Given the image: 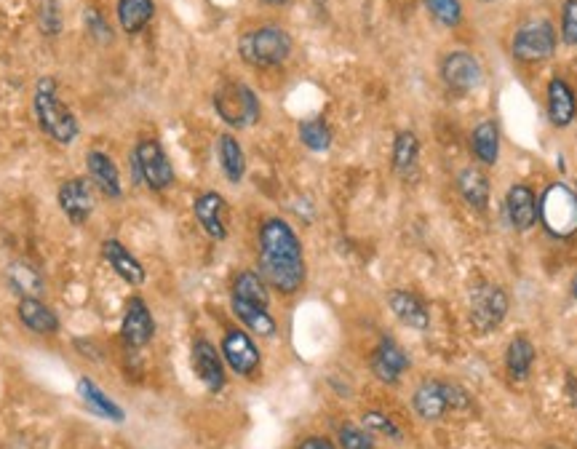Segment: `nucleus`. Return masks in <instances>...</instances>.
I'll return each instance as SVG.
<instances>
[{
    "label": "nucleus",
    "mask_w": 577,
    "mask_h": 449,
    "mask_svg": "<svg viewBox=\"0 0 577 449\" xmlns=\"http://www.w3.org/2000/svg\"><path fill=\"white\" fill-rule=\"evenodd\" d=\"M17 316L27 332L41 337L57 335L59 327H62L57 311L43 297H22L17 303Z\"/></svg>",
    "instance_id": "obj_19"
},
{
    "label": "nucleus",
    "mask_w": 577,
    "mask_h": 449,
    "mask_svg": "<svg viewBox=\"0 0 577 449\" xmlns=\"http://www.w3.org/2000/svg\"><path fill=\"white\" fill-rule=\"evenodd\" d=\"M121 343L129 348V351H142L147 345L153 343L155 337V316L150 311L145 297L139 294H131L123 303V316H121Z\"/></svg>",
    "instance_id": "obj_10"
},
{
    "label": "nucleus",
    "mask_w": 577,
    "mask_h": 449,
    "mask_svg": "<svg viewBox=\"0 0 577 449\" xmlns=\"http://www.w3.org/2000/svg\"><path fill=\"white\" fill-rule=\"evenodd\" d=\"M369 367H372L374 377H377L380 383L396 385L401 377H404V372L409 369V356L393 337L382 335L377 348L372 351Z\"/></svg>",
    "instance_id": "obj_17"
},
{
    "label": "nucleus",
    "mask_w": 577,
    "mask_h": 449,
    "mask_svg": "<svg viewBox=\"0 0 577 449\" xmlns=\"http://www.w3.org/2000/svg\"><path fill=\"white\" fill-rule=\"evenodd\" d=\"M292 49V35L278 25L254 27V30L241 35V41H238V54H241V59H244L249 67H260V70L284 65L286 59L292 57Z\"/></svg>",
    "instance_id": "obj_3"
},
{
    "label": "nucleus",
    "mask_w": 577,
    "mask_h": 449,
    "mask_svg": "<svg viewBox=\"0 0 577 449\" xmlns=\"http://www.w3.org/2000/svg\"><path fill=\"white\" fill-rule=\"evenodd\" d=\"M457 190H460L465 204L476 209V212H484L489 206V193H492L489 177L481 169H476V166H468V169L457 174Z\"/></svg>",
    "instance_id": "obj_29"
},
{
    "label": "nucleus",
    "mask_w": 577,
    "mask_h": 449,
    "mask_svg": "<svg viewBox=\"0 0 577 449\" xmlns=\"http://www.w3.org/2000/svg\"><path fill=\"white\" fill-rule=\"evenodd\" d=\"M548 449H553V447H548Z\"/></svg>",
    "instance_id": "obj_44"
},
{
    "label": "nucleus",
    "mask_w": 577,
    "mask_h": 449,
    "mask_svg": "<svg viewBox=\"0 0 577 449\" xmlns=\"http://www.w3.org/2000/svg\"><path fill=\"white\" fill-rule=\"evenodd\" d=\"M537 220L553 238H569L577 233V196L564 185L553 182L537 201Z\"/></svg>",
    "instance_id": "obj_6"
},
{
    "label": "nucleus",
    "mask_w": 577,
    "mask_h": 449,
    "mask_svg": "<svg viewBox=\"0 0 577 449\" xmlns=\"http://www.w3.org/2000/svg\"><path fill=\"white\" fill-rule=\"evenodd\" d=\"M561 41L577 46V0H567L561 9Z\"/></svg>",
    "instance_id": "obj_39"
},
{
    "label": "nucleus",
    "mask_w": 577,
    "mask_h": 449,
    "mask_svg": "<svg viewBox=\"0 0 577 449\" xmlns=\"http://www.w3.org/2000/svg\"><path fill=\"white\" fill-rule=\"evenodd\" d=\"M86 177L94 188L102 193L110 201H118L123 198V177L118 164L113 161L110 153L105 150H89L86 153Z\"/></svg>",
    "instance_id": "obj_18"
},
{
    "label": "nucleus",
    "mask_w": 577,
    "mask_h": 449,
    "mask_svg": "<svg viewBox=\"0 0 577 449\" xmlns=\"http://www.w3.org/2000/svg\"><path fill=\"white\" fill-rule=\"evenodd\" d=\"M297 134H300V142L313 153H324L332 147V129L324 118H308L297 126Z\"/></svg>",
    "instance_id": "obj_33"
},
{
    "label": "nucleus",
    "mask_w": 577,
    "mask_h": 449,
    "mask_svg": "<svg viewBox=\"0 0 577 449\" xmlns=\"http://www.w3.org/2000/svg\"><path fill=\"white\" fill-rule=\"evenodd\" d=\"M35 22H38V30H41L46 38H57V35H62L65 19H62V6H59V0H41V3H38Z\"/></svg>",
    "instance_id": "obj_34"
},
{
    "label": "nucleus",
    "mask_w": 577,
    "mask_h": 449,
    "mask_svg": "<svg viewBox=\"0 0 577 449\" xmlns=\"http://www.w3.org/2000/svg\"><path fill=\"white\" fill-rule=\"evenodd\" d=\"M567 396H569V401L577 407V377L575 375H567Z\"/></svg>",
    "instance_id": "obj_41"
},
{
    "label": "nucleus",
    "mask_w": 577,
    "mask_h": 449,
    "mask_svg": "<svg viewBox=\"0 0 577 449\" xmlns=\"http://www.w3.org/2000/svg\"><path fill=\"white\" fill-rule=\"evenodd\" d=\"M230 311H233V316L244 324L246 332H252V335L260 337L278 335V321L276 316L270 313L268 305L244 303V300H233V297H230Z\"/></svg>",
    "instance_id": "obj_24"
},
{
    "label": "nucleus",
    "mask_w": 577,
    "mask_h": 449,
    "mask_svg": "<svg viewBox=\"0 0 577 449\" xmlns=\"http://www.w3.org/2000/svg\"><path fill=\"white\" fill-rule=\"evenodd\" d=\"M511 51L519 62H543L556 51V30L548 19H529L513 35Z\"/></svg>",
    "instance_id": "obj_11"
},
{
    "label": "nucleus",
    "mask_w": 577,
    "mask_h": 449,
    "mask_svg": "<svg viewBox=\"0 0 577 449\" xmlns=\"http://www.w3.org/2000/svg\"><path fill=\"white\" fill-rule=\"evenodd\" d=\"M577 115V99L575 91L569 86L564 78H553L548 83V118H551L553 126H569V123L575 121Z\"/></svg>",
    "instance_id": "obj_25"
},
{
    "label": "nucleus",
    "mask_w": 577,
    "mask_h": 449,
    "mask_svg": "<svg viewBox=\"0 0 577 449\" xmlns=\"http://www.w3.org/2000/svg\"><path fill=\"white\" fill-rule=\"evenodd\" d=\"M471 150L476 161L484 166H495L500 158V129L495 121H481L471 131Z\"/></svg>",
    "instance_id": "obj_30"
},
{
    "label": "nucleus",
    "mask_w": 577,
    "mask_h": 449,
    "mask_svg": "<svg viewBox=\"0 0 577 449\" xmlns=\"http://www.w3.org/2000/svg\"><path fill=\"white\" fill-rule=\"evenodd\" d=\"M393 172L399 177H412L420 161V139L415 131H399L393 139Z\"/></svg>",
    "instance_id": "obj_31"
},
{
    "label": "nucleus",
    "mask_w": 577,
    "mask_h": 449,
    "mask_svg": "<svg viewBox=\"0 0 577 449\" xmlns=\"http://www.w3.org/2000/svg\"><path fill=\"white\" fill-rule=\"evenodd\" d=\"M190 364H193V372H196V377L209 393H220L225 383H228L225 359H222L220 348L209 337H196L193 340V345H190Z\"/></svg>",
    "instance_id": "obj_13"
},
{
    "label": "nucleus",
    "mask_w": 577,
    "mask_h": 449,
    "mask_svg": "<svg viewBox=\"0 0 577 449\" xmlns=\"http://www.w3.org/2000/svg\"><path fill=\"white\" fill-rule=\"evenodd\" d=\"M230 297L233 300H244V303L268 305L270 308V286L260 276V270H238L230 284Z\"/></svg>",
    "instance_id": "obj_27"
},
{
    "label": "nucleus",
    "mask_w": 577,
    "mask_h": 449,
    "mask_svg": "<svg viewBox=\"0 0 577 449\" xmlns=\"http://www.w3.org/2000/svg\"><path fill=\"white\" fill-rule=\"evenodd\" d=\"M220 353L222 359H225V367H228L233 375L244 377V380H252V377L260 375L262 353L260 348H257V343H254V337L249 335L244 327L225 329Z\"/></svg>",
    "instance_id": "obj_9"
},
{
    "label": "nucleus",
    "mask_w": 577,
    "mask_h": 449,
    "mask_svg": "<svg viewBox=\"0 0 577 449\" xmlns=\"http://www.w3.org/2000/svg\"><path fill=\"white\" fill-rule=\"evenodd\" d=\"M388 308H391L393 316L404 327L415 329V332H425V329L431 327V313H428L423 300L415 292H409V289H393L388 294Z\"/></svg>",
    "instance_id": "obj_21"
},
{
    "label": "nucleus",
    "mask_w": 577,
    "mask_h": 449,
    "mask_svg": "<svg viewBox=\"0 0 577 449\" xmlns=\"http://www.w3.org/2000/svg\"><path fill=\"white\" fill-rule=\"evenodd\" d=\"M33 113L43 134H46L51 142H57V145H73L78 134H81V121L75 118L70 105L62 99L59 83L54 81L51 75H43L41 81L35 83Z\"/></svg>",
    "instance_id": "obj_2"
},
{
    "label": "nucleus",
    "mask_w": 577,
    "mask_h": 449,
    "mask_svg": "<svg viewBox=\"0 0 577 449\" xmlns=\"http://www.w3.org/2000/svg\"><path fill=\"white\" fill-rule=\"evenodd\" d=\"M262 3H268V6H284L289 0H262Z\"/></svg>",
    "instance_id": "obj_42"
},
{
    "label": "nucleus",
    "mask_w": 577,
    "mask_h": 449,
    "mask_svg": "<svg viewBox=\"0 0 577 449\" xmlns=\"http://www.w3.org/2000/svg\"><path fill=\"white\" fill-rule=\"evenodd\" d=\"M83 25H86V33H89V38L94 43H99V46H110V43H113V27H110V22L105 19V14L94 9V6L83 11Z\"/></svg>",
    "instance_id": "obj_37"
},
{
    "label": "nucleus",
    "mask_w": 577,
    "mask_h": 449,
    "mask_svg": "<svg viewBox=\"0 0 577 449\" xmlns=\"http://www.w3.org/2000/svg\"><path fill=\"white\" fill-rule=\"evenodd\" d=\"M99 254L107 262V268L113 270L115 276L121 278L123 284H129L131 289H137L147 281V270L142 265L137 254L131 252L129 246L123 244L121 238H105L99 244Z\"/></svg>",
    "instance_id": "obj_14"
},
{
    "label": "nucleus",
    "mask_w": 577,
    "mask_h": 449,
    "mask_svg": "<svg viewBox=\"0 0 577 449\" xmlns=\"http://www.w3.org/2000/svg\"><path fill=\"white\" fill-rule=\"evenodd\" d=\"M257 270L273 292L292 297L308 281L305 249L284 217H265L257 230Z\"/></svg>",
    "instance_id": "obj_1"
},
{
    "label": "nucleus",
    "mask_w": 577,
    "mask_h": 449,
    "mask_svg": "<svg viewBox=\"0 0 577 449\" xmlns=\"http://www.w3.org/2000/svg\"><path fill=\"white\" fill-rule=\"evenodd\" d=\"M361 425H364L366 431L377 433V436H385V439H393V441H401V428L396 423H393V417H388L385 412H377V409H369V412H364L361 415Z\"/></svg>",
    "instance_id": "obj_38"
},
{
    "label": "nucleus",
    "mask_w": 577,
    "mask_h": 449,
    "mask_svg": "<svg viewBox=\"0 0 577 449\" xmlns=\"http://www.w3.org/2000/svg\"><path fill=\"white\" fill-rule=\"evenodd\" d=\"M532 367H535V345H532V340L524 335L513 337L508 351H505V369H508V375H511L516 383H521V380H527Z\"/></svg>",
    "instance_id": "obj_32"
},
{
    "label": "nucleus",
    "mask_w": 577,
    "mask_h": 449,
    "mask_svg": "<svg viewBox=\"0 0 577 449\" xmlns=\"http://www.w3.org/2000/svg\"><path fill=\"white\" fill-rule=\"evenodd\" d=\"M294 449H337V447H334L332 439H326V436H305Z\"/></svg>",
    "instance_id": "obj_40"
},
{
    "label": "nucleus",
    "mask_w": 577,
    "mask_h": 449,
    "mask_svg": "<svg viewBox=\"0 0 577 449\" xmlns=\"http://www.w3.org/2000/svg\"><path fill=\"white\" fill-rule=\"evenodd\" d=\"M131 172L137 177L139 185H145L153 193H166L174 188L177 172L171 166L169 153L155 137H142L131 150Z\"/></svg>",
    "instance_id": "obj_5"
},
{
    "label": "nucleus",
    "mask_w": 577,
    "mask_h": 449,
    "mask_svg": "<svg viewBox=\"0 0 577 449\" xmlns=\"http://www.w3.org/2000/svg\"><path fill=\"white\" fill-rule=\"evenodd\" d=\"M115 17L126 35H139L155 17V0H118Z\"/></svg>",
    "instance_id": "obj_26"
},
{
    "label": "nucleus",
    "mask_w": 577,
    "mask_h": 449,
    "mask_svg": "<svg viewBox=\"0 0 577 449\" xmlns=\"http://www.w3.org/2000/svg\"><path fill=\"white\" fill-rule=\"evenodd\" d=\"M217 158H220V169L230 185H241L246 177V156L244 147L233 134H222L217 139Z\"/></svg>",
    "instance_id": "obj_28"
},
{
    "label": "nucleus",
    "mask_w": 577,
    "mask_h": 449,
    "mask_svg": "<svg viewBox=\"0 0 577 449\" xmlns=\"http://www.w3.org/2000/svg\"><path fill=\"white\" fill-rule=\"evenodd\" d=\"M6 284H9V289L17 294L19 300L22 297H43L46 294V278H43V273L35 268L33 262L27 260L9 262Z\"/></svg>",
    "instance_id": "obj_23"
},
{
    "label": "nucleus",
    "mask_w": 577,
    "mask_h": 449,
    "mask_svg": "<svg viewBox=\"0 0 577 449\" xmlns=\"http://www.w3.org/2000/svg\"><path fill=\"white\" fill-rule=\"evenodd\" d=\"M193 214L198 225L212 241H225L230 233L228 228V201L217 190H204L193 198Z\"/></svg>",
    "instance_id": "obj_15"
},
{
    "label": "nucleus",
    "mask_w": 577,
    "mask_h": 449,
    "mask_svg": "<svg viewBox=\"0 0 577 449\" xmlns=\"http://www.w3.org/2000/svg\"><path fill=\"white\" fill-rule=\"evenodd\" d=\"M505 214L513 230L527 233L537 225V196L529 185H511L505 193Z\"/></svg>",
    "instance_id": "obj_20"
},
{
    "label": "nucleus",
    "mask_w": 577,
    "mask_h": 449,
    "mask_svg": "<svg viewBox=\"0 0 577 449\" xmlns=\"http://www.w3.org/2000/svg\"><path fill=\"white\" fill-rule=\"evenodd\" d=\"M57 206L70 225L83 228L91 220L94 209H97L89 177H70V180L62 182L57 188Z\"/></svg>",
    "instance_id": "obj_12"
},
{
    "label": "nucleus",
    "mask_w": 577,
    "mask_h": 449,
    "mask_svg": "<svg viewBox=\"0 0 577 449\" xmlns=\"http://www.w3.org/2000/svg\"><path fill=\"white\" fill-rule=\"evenodd\" d=\"M441 78L449 89L473 91L484 83V67L468 51H452L441 62Z\"/></svg>",
    "instance_id": "obj_16"
},
{
    "label": "nucleus",
    "mask_w": 577,
    "mask_h": 449,
    "mask_svg": "<svg viewBox=\"0 0 577 449\" xmlns=\"http://www.w3.org/2000/svg\"><path fill=\"white\" fill-rule=\"evenodd\" d=\"M75 388H78V396H81V401L86 404V409H89L91 415H97L102 417V420H110V423L118 425L126 423V409H123L113 396H107L105 388H99L91 377L83 375Z\"/></svg>",
    "instance_id": "obj_22"
},
{
    "label": "nucleus",
    "mask_w": 577,
    "mask_h": 449,
    "mask_svg": "<svg viewBox=\"0 0 577 449\" xmlns=\"http://www.w3.org/2000/svg\"><path fill=\"white\" fill-rule=\"evenodd\" d=\"M214 110L230 129H249L260 121L262 105L260 97L254 94L246 83L230 81L214 91Z\"/></svg>",
    "instance_id": "obj_7"
},
{
    "label": "nucleus",
    "mask_w": 577,
    "mask_h": 449,
    "mask_svg": "<svg viewBox=\"0 0 577 449\" xmlns=\"http://www.w3.org/2000/svg\"><path fill=\"white\" fill-rule=\"evenodd\" d=\"M468 308H471V324L479 335H489L495 332L500 324L508 316V308H511V300L500 284H492V281H481L471 289V300H468Z\"/></svg>",
    "instance_id": "obj_8"
},
{
    "label": "nucleus",
    "mask_w": 577,
    "mask_h": 449,
    "mask_svg": "<svg viewBox=\"0 0 577 449\" xmlns=\"http://www.w3.org/2000/svg\"><path fill=\"white\" fill-rule=\"evenodd\" d=\"M425 9L441 27H457L463 22V3L460 0H425Z\"/></svg>",
    "instance_id": "obj_35"
},
{
    "label": "nucleus",
    "mask_w": 577,
    "mask_h": 449,
    "mask_svg": "<svg viewBox=\"0 0 577 449\" xmlns=\"http://www.w3.org/2000/svg\"><path fill=\"white\" fill-rule=\"evenodd\" d=\"M412 407L423 420L436 423V420H444L449 412H471L473 396L463 385L447 383V380H425L415 388Z\"/></svg>",
    "instance_id": "obj_4"
},
{
    "label": "nucleus",
    "mask_w": 577,
    "mask_h": 449,
    "mask_svg": "<svg viewBox=\"0 0 577 449\" xmlns=\"http://www.w3.org/2000/svg\"><path fill=\"white\" fill-rule=\"evenodd\" d=\"M572 297H575V300H577V276L572 278Z\"/></svg>",
    "instance_id": "obj_43"
},
{
    "label": "nucleus",
    "mask_w": 577,
    "mask_h": 449,
    "mask_svg": "<svg viewBox=\"0 0 577 449\" xmlns=\"http://www.w3.org/2000/svg\"><path fill=\"white\" fill-rule=\"evenodd\" d=\"M337 444L340 449H377L372 433L366 431L364 425L353 423H342L337 428Z\"/></svg>",
    "instance_id": "obj_36"
}]
</instances>
